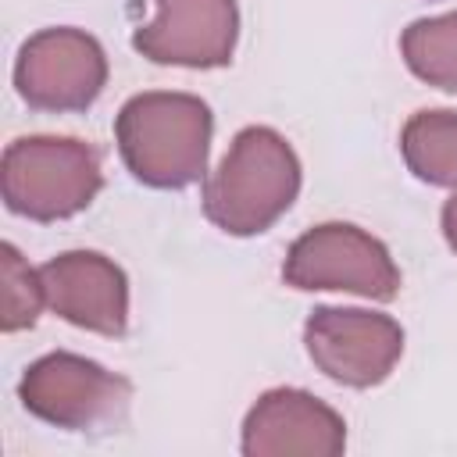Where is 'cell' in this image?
<instances>
[{
	"label": "cell",
	"mask_w": 457,
	"mask_h": 457,
	"mask_svg": "<svg viewBox=\"0 0 457 457\" xmlns=\"http://www.w3.org/2000/svg\"><path fill=\"white\" fill-rule=\"evenodd\" d=\"M104 82V54L89 36L43 32L25 43L18 89L36 107H86Z\"/></svg>",
	"instance_id": "cell-3"
},
{
	"label": "cell",
	"mask_w": 457,
	"mask_h": 457,
	"mask_svg": "<svg viewBox=\"0 0 457 457\" xmlns=\"http://www.w3.org/2000/svg\"><path fill=\"white\" fill-rule=\"evenodd\" d=\"M296 182L300 175L289 146L275 132H268L257 175H246V164L236 150L221 161L218 175L207 186V214L225 225V232H261L282 207H289Z\"/></svg>",
	"instance_id": "cell-2"
},
{
	"label": "cell",
	"mask_w": 457,
	"mask_h": 457,
	"mask_svg": "<svg viewBox=\"0 0 457 457\" xmlns=\"http://www.w3.org/2000/svg\"><path fill=\"white\" fill-rule=\"evenodd\" d=\"M211 114L193 96H136L118 121L121 154L150 186H186L204 171Z\"/></svg>",
	"instance_id": "cell-1"
},
{
	"label": "cell",
	"mask_w": 457,
	"mask_h": 457,
	"mask_svg": "<svg viewBox=\"0 0 457 457\" xmlns=\"http://www.w3.org/2000/svg\"><path fill=\"white\" fill-rule=\"evenodd\" d=\"M407 157L428 182H457V118L450 111H425L407 125Z\"/></svg>",
	"instance_id": "cell-4"
}]
</instances>
